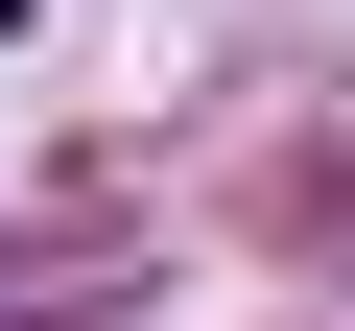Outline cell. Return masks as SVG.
Instances as JSON below:
<instances>
[{"instance_id": "6da1fadb", "label": "cell", "mask_w": 355, "mask_h": 331, "mask_svg": "<svg viewBox=\"0 0 355 331\" xmlns=\"http://www.w3.org/2000/svg\"><path fill=\"white\" fill-rule=\"evenodd\" d=\"M0 24H24V0H0Z\"/></svg>"}]
</instances>
